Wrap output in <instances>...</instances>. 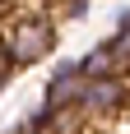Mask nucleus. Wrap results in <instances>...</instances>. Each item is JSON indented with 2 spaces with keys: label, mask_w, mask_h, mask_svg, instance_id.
<instances>
[{
  "label": "nucleus",
  "mask_w": 130,
  "mask_h": 134,
  "mask_svg": "<svg viewBox=\"0 0 130 134\" xmlns=\"http://www.w3.org/2000/svg\"><path fill=\"white\" fill-rule=\"evenodd\" d=\"M79 93H84V74H79V60H61V65L51 69L47 88H42V107H47V111L79 107Z\"/></svg>",
  "instance_id": "nucleus-3"
},
{
  "label": "nucleus",
  "mask_w": 130,
  "mask_h": 134,
  "mask_svg": "<svg viewBox=\"0 0 130 134\" xmlns=\"http://www.w3.org/2000/svg\"><path fill=\"white\" fill-rule=\"evenodd\" d=\"M9 79H14V69L5 65V69H0V93H5V88H9Z\"/></svg>",
  "instance_id": "nucleus-7"
},
{
  "label": "nucleus",
  "mask_w": 130,
  "mask_h": 134,
  "mask_svg": "<svg viewBox=\"0 0 130 134\" xmlns=\"http://www.w3.org/2000/svg\"><path fill=\"white\" fill-rule=\"evenodd\" d=\"M5 65H9V60H5V46H0V69H5Z\"/></svg>",
  "instance_id": "nucleus-8"
},
{
  "label": "nucleus",
  "mask_w": 130,
  "mask_h": 134,
  "mask_svg": "<svg viewBox=\"0 0 130 134\" xmlns=\"http://www.w3.org/2000/svg\"><path fill=\"white\" fill-rule=\"evenodd\" d=\"M79 74H84V79H107V74H121L116 60H112V51H107V42L79 55Z\"/></svg>",
  "instance_id": "nucleus-4"
},
{
  "label": "nucleus",
  "mask_w": 130,
  "mask_h": 134,
  "mask_svg": "<svg viewBox=\"0 0 130 134\" xmlns=\"http://www.w3.org/2000/svg\"><path fill=\"white\" fill-rule=\"evenodd\" d=\"M51 5H61L70 19H79V14H84V0H51Z\"/></svg>",
  "instance_id": "nucleus-5"
},
{
  "label": "nucleus",
  "mask_w": 130,
  "mask_h": 134,
  "mask_svg": "<svg viewBox=\"0 0 130 134\" xmlns=\"http://www.w3.org/2000/svg\"><path fill=\"white\" fill-rule=\"evenodd\" d=\"M0 46L9 69H33L56 51V19L42 5H23V9H0Z\"/></svg>",
  "instance_id": "nucleus-1"
},
{
  "label": "nucleus",
  "mask_w": 130,
  "mask_h": 134,
  "mask_svg": "<svg viewBox=\"0 0 130 134\" xmlns=\"http://www.w3.org/2000/svg\"><path fill=\"white\" fill-rule=\"evenodd\" d=\"M130 107V74H107V79H84L79 93V111L88 116V125H107L126 116Z\"/></svg>",
  "instance_id": "nucleus-2"
},
{
  "label": "nucleus",
  "mask_w": 130,
  "mask_h": 134,
  "mask_svg": "<svg viewBox=\"0 0 130 134\" xmlns=\"http://www.w3.org/2000/svg\"><path fill=\"white\" fill-rule=\"evenodd\" d=\"M116 32H130V9H121V14H116Z\"/></svg>",
  "instance_id": "nucleus-6"
}]
</instances>
